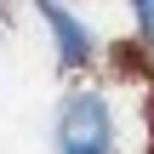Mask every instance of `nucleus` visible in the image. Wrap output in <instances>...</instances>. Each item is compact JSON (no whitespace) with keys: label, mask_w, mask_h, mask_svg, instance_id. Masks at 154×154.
Here are the masks:
<instances>
[{"label":"nucleus","mask_w":154,"mask_h":154,"mask_svg":"<svg viewBox=\"0 0 154 154\" xmlns=\"http://www.w3.org/2000/svg\"><path fill=\"white\" fill-rule=\"evenodd\" d=\"M131 6V23H137V46L154 57V0H126Z\"/></svg>","instance_id":"nucleus-3"},{"label":"nucleus","mask_w":154,"mask_h":154,"mask_svg":"<svg viewBox=\"0 0 154 154\" xmlns=\"http://www.w3.org/2000/svg\"><path fill=\"white\" fill-rule=\"evenodd\" d=\"M51 143H57V154H120V120H114V103H109L97 86L63 91Z\"/></svg>","instance_id":"nucleus-1"},{"label":"nucleus","mask_w":154,"mask_h":154,"mask_svg":"<svg viewBox=\"0 0 154 154\" xmlns=\"http://www.w3.org/2000/svg\"><path fill=\"white\" fill-rule=\"evenodd\" d=\"M29 6H34V17L46 23L51 51H57V63H63L69 74H80V69L97 63V34H91V23H86L69 0H29Z\"/></svg>","instance_id":"nucleus-2"}]
</instances>
